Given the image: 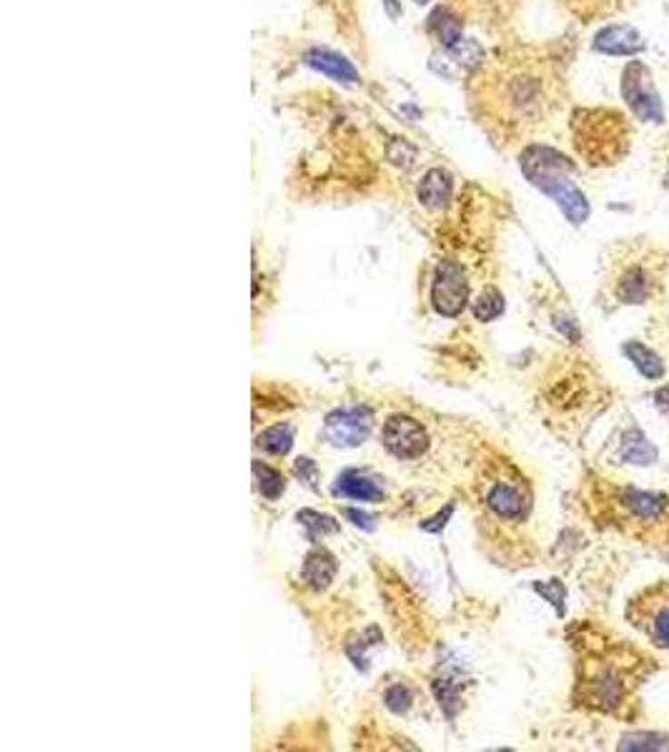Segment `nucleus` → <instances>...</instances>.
Masks as SVG:
<instances>
[{
	"label": "nucleus",
	"mask_w": 669,
	"mask_h": 752,
	"mask_svg": "<svg viewBox=\"0 0 669 752\" xmlns=\"http://www.w3.org/2000/svg\"><path fill=\"white\" fill-rule=\"evenodd\" d=\"M562 98L565 81L556 63L534 51L499 53L489 63L484 58L471 85L479 124L507 141L546 124Z\"/></svg>",
	"instance_id": "f257e3e1"
},
{
	"label": "nucleus",
	"mask_w": 669,
	"mask_h": 752,
	"mask_svg": "<svg viewBox=\"0 0 669 752\" xmlns=\"http://www.w3.org/2000/svg\"><path fill=\"white\" fill-rule=\"evenodd\" d=\"M519 163L526 181L549 199H555L556 206L565 211L566 219L575 226L585 223L589 216V201L582 193V188L576 186L575 163L565 153H559L556 148L532 143L524 148Z\"/></svg>",
	"instance_id": "f03ea898"
},
{
	"label": "nucleus",
	"mask_w": 669,
	"mask_h": 752,
	"mask_svg": "<svg viewBox=\"0 0 669 752\" xmlns=\"http://www.w3.org/2000/svg\"><path fill=\"white\" fill-rule=\"evenodd\" d=\"M572 143L589 166H615L629 153L632 125L627 115L615 108H576Z\"/></svg>",
	"instance_id": "7ed1b4c3"
},
{
	"label": "nucleus",
	"mask_w": 669,
	"mask_h": 752,
	"mask_svg": "<svg viewBox=\"0 0 669 752\" xmlns=\"http://www.w3.org/2000/svg\"><path fill=\"white\" fill-rule=\"evenodd\" d=\"M622 98L627 101L629 111L637 115L639 121H652L662 124L664 111L659 101L657 88L652 81V71L642 61H629L622 71Z\"/></svg>",
	"instance_id": "20e7f679"
},
{
	"label": "nucleus",
	"mask_w": 669,
	"mask_h": 752,
	"mask_svg": "<svg viewBox=\"0 0 669 752\" xmlns=\"http://www.w3.org/2000/svg\"><path fill=\"white\" fill-rule=\"evenodd\" d=\"M629 619L657 648L669 649V587H654L635 599L629 607Z\"/></svg>",
	"instance_id": "39448f33"
},
{
	"label": "nucleus",
	"mask_w": 669,
	"mask_h": 752,
	"mask_svg": "<svg viewBox=\"0 0 669 752\" xmlns=\"http://www.w3.org/2000/svg\"><path fill=\"white\" fill-rule=\"evenodd\" d=\"M469 302V282L459 263L441 262L434 272L431 283V303L441 316H459Z\"/></svg>",
	"instance_id": "423d86ee"
},
{
	"label": "nucleus",
	"mask_w": 669,
	"mask_h": 752,
	"mask_svg": "<svg viewBox=\"0 0 669 752\" xmlns=\"http://www.w3.org/2000/svg\"><path fill=\"white\" fill-rule=\"evenodd\" d=\"M374 427V414L367 407L336 409L326 417L324 437L334 447H359L364 444Z\"/></svg>",
	"instance_id": "0eeeda50"
},
{
	"label": "nucleus",
	"mask_w": 669,
	"mask_h": 752,
	"mask_svg": "<svg viewBox=\"0 0 669 752\" xmlns=\"http://www.w3.org/2000/svg\"><path fill=\"white\" fill-rule=\"evenodd\" d=\"M384 447L391 457L397 460H418L424 451L429 450V434L418 424L417 419L407 414H397L384 424Z\"/></svg>",
	"instance_id": "6e6552de"
},
{
	"label": "nucleus",
	"mask_w": 669,
	"mask_h": 752,
	"mask_svg": "<svg viewBox=\"0 0 669 752\" xmlns=\"http://www.w3.org/2000/svg\"><path fill=\"white\" fill-rule=\"evenodd\" d=\"M652 269L642 259L622 263L615 282V293L622 303H644L652 292Z\"/></svg>",
	"instance_id": "1a4fd4ad"
},
{
	"label": "nucleus",
	"mask_w": 669,
	"mask_h": 752,
	"mask_svg": "<svg viewBox=\"0 0 669 752\" xmlns=\"http://www.w3.org/2000/svg\"><path fill=\"white\" fill-rule=\"evenodd\" d=\"M647 48L644 38L639 35L637 28L632 25H606L595 35V51L605 53V55H637Z\"/></svg>",
	"instance_id": "9d476101"
},
{
	"label": "nucleus",
	"mask_w": 669,
	"mask_h": 752,
	"mask_svg": "<svg viewBox=\"0 0 669 752\" xmlns=\"http://www.w3.org/2000/svg\"><path fill=\"white\" fill-rule=\"evenodd\" d=\"M303 63L309 68H314L316 74L326 75V78H331L336 84H361V75L354 68V63L346 61L341 53L329 51V48H311V51L303 55Z\"/></svg>",
	"instance_id": "9b49d317"
},
{
	"label": "nucleus",
	"mask_w": 669,
	"mask_h": 752,
	"mask_svg": "<svg viewBox=\"0 0 669 752\" xmlns=\"http://www.w3.org/2000/svg\"><path fill=\"white\" fill-rule=\"evenodd\" d=\"M334 494L336 497H344V500L356 501H381L384 490L377 480H371L367 474L354 470L341 471L334 481Z\"/></svg>",
	"instance_id": "f8f14e48"
},
{
	"label": "nucleus",
	"mask_w": 669,
	"mask_h": 752,
	"mask_svg": "<svg viewBox=\"0 0 669 752\" xmlns=\"http://www.w3.org/2000/svg\"><path fill=\"white\" fill-rule=\"evenodd\" d=\"M451 191H454V181L449 173L444 168H429L418 183V201L427 209L439 211L451 201Z\"/></svg>",
	"instance_id": "ddd939ff"
},
{
	"label": "nucleus",
	"mask_w": 669,
	"mask_h": 752,
	"mask_svg": "<svg viewBox=\"0 0 669 752\" xmlns=\"http://www.w3.org/2000/svg\"><path fill=\"white\" fill-rule=\"evenodd\" d=\"M301 577L303 582L311 587V589H316V592L326 589L336 577L334 554L326 552V549H314V552L306 557V562H303Z\"/></svg>",
	"instance_id": "4468645a"
},
{
	"label": "nucleus",
	"mask_w": 669,
	"mask_h": 752,
	"mask_svg": "<svg viewBox=\"0 0 669 752\" xmlns=\"http://www.w3.org/2000/svg\"><path fill=\"white\" fill-rule=\"evenodd\" d=\"M489 507L492 512H497L504 519H522L529 512V501L524 497L522 491L517 487H509V484H497L492 491H489Z\"/></svg>",
	"instance_id": "2eb2a0df"
},
{
	"label": "nucleus",
	"mask_w": 669,
	"mask_h": 752,
	"mask_svg": "<svg viewBox=\"0 0 669 752\" xmlns=\"http://www.w3.org/2000/svg\"><path fill=\"white\" fill-rule=\"evenodd\" d=\"M625 354L632 359V364L637 366L642 376H647V379H662V376H664V364H662L659 356L644 344L629 341V344H625Z\"/></svg>",
	"instance_id": "dca6fc26"
},
{
	"label": "nucleus",
	"mask_w": 669,
	"mask_h": 752,
	"mask_svg": "<svg viewBox=\"0 0 669 752\" xmlns=\"http://www.w3.org/2000/svg\"><path fill=\"white\" fill-rule=\"evenodd\" d=\"M256 444H259L263 451L273 454V457H283V454H289L293 447L291 427H289V424H276V427L266 429L263 434H259Z\"/></svg>",
	"instance_id": "f3484780"
},
{
	"label": "nucleus",
	"mask_w": 669,
	"mask_h": 752,
	"mask_svg": "<svg viewBox=\"0 0 669 752\" xmlns=\"http://www.w3.org/2000/svg\"><path fill=\"white\" fill-rule=\"evenodd\" d=\"M253 477H256V487L261 491V497L266 500H279L286 490V480L281 477V471L266 467L261 461H253Z\"/></svg>",
	"instance_id": "a211bd4d"
},
{
	"label": "nucleus",
	"mask_w": 669,
	"mask_h": 752,
	"mask_svg": "<svg viewBox=\"0 0 669 752\" xmlns=\"http://www.w3.org/2000/svg\"><path fill=\"white\" fill-rule=\"evenodd\" d=\"M622 454H625V460L632 461V464H652V461L657 460V450L649 444L647 439H644V434L637 431V429L629 431L627 437H625Z\"/></svg>",
	"instance_id": "6ab92c4d"
},
{
	"label": "nucleus",
	"mask_w": 669,
	"mask_h": 752,
	"mask_svg": "<svg viewBox=\"0 0 669 752\" xmlns=\"http://www.w3.org/2000/svg\"><path fill=\"white\" fill-rule=\"evenodd\" d=\"M296 519L301 522V527H306V532H309L311 539H316L319 534L324 537V534L339 532V524L329 514H319L314 510H301V512L296 514Z\"/></svg>",
	"instance_id": "aec40b11"
},
{
	"label": "nucleus",
	"mask_w": 669,
	"mask_h": 752,
	"mask_svg": "<svg viewBox=\"0 0 669 752\" xmlns=\"http://www.w3.org/2000/svg\"><path fill=\"white\" fill-rule=\"evenodd\" d=\"M504 313V296L497 289H487L481 292V296L474 302V316L479 322H494L497 316Z\"/></svg>",
	"instance_id": "412c9836"
},
{
	"label": "nucleus",
	"mask_w": 669,
	"mask_h": 752,
	"mask_svg": "<svg viewBox=\"0 0 669 752\" xmlns=\"http://www.w3.org/2000/svg\"><path fill=\"white\" fill-rule=\"evenodd\" d=\"M384 702H387V707L394 712V715H404V712H408V707H411L414 695H411V689H408L407 685H394V688L387 689Z\"/></svg>",
	"instance_id": "4be33fe9"
},
{
	"label": "nucleus",
	"mask_w": 669,
	"mask_h": 752,
	"mask_svg": "<svg viewBox=\"0 0 669 752\" xmlns=\"http://www.w3.org/2000/svg\"><path fill=\"white\" fill-rule=\"evenodd\" d=\"M622 747L627 750H662L664 747V737L659 735H652V732H637V735H627L622 740Z\"/></svg>",
	"instance_id": "5701e85b"
},
{
	"label": "nucleus",
	"mask_w": 669,
	"mask_h": 752,
	"mask_svg": "<svg viewBox=\"0 0 669 752\" xmlns=\"http://www.w3.org/2000/svg\"><path fill=\"white\" fill-rule=\"evenodd\" d=\"M565 3H569V8L572 11H576L579 15H592V13L596 11H615L622 0H565Z\"/></svg>",
	"instance_id": "b1692460"
},
{
	"label": "nucleus",
	"mask_w": 669,
	"mask_h": 752,
	"mask_svg": "<svg viewBox=\"0 0 669 752\" xmlns=\"http://www.w3.org/2000/svg\"><path fill=\"white\" fill-rule=\"evenodd\" d=\"M534 589L539 592L542 597H546L552 605L556 607V612H562V602H565V585L562 582H546V585H534Z\"/></svg>",
	"instance_id": "393cba45"
},
{
	"label": "nucleus",
	"mask_w": 669,
	"mask_h": 752,
	"mask_svg": "<svg viewBox=\"0 0 669 752\" xmlns=\"http://www.w3.org/2000/svg\"><path fill=\"white\" fill-rule=\"evenodd\" d=\"M434 689H437V698H439V705L447 710V715H454V707L451 705H457L459 702V698H457V689L451 688L449 682H434Z\"/></svg>",
	"instance_id": "a878e982"
},
{
	"label": "nucleus",
	"mask_w": 669,
	"mask_h": 752,
	"mask_svg": "<svg viewBox=\"0 0 669 752\" xmlns=\"http://www.w3.org/2000/svg\"><path fill=\"white\" fill-rule=\"evenodd\" d=\"M293 471L301 477V481H306V487H311V490H316V477H319V471H316V464L309 457H301V460H296V464H293Z\"/></svg>",
	"instance_id": "bb28decb"
},
{
	"label": "nucleus",
	"mask_w": 669,
	"mask_h": 752,
	"mask_svg": "<svg viewBox=\"0 0 669 752\" xmlns=\"http://www.w3.org/2000/svg\"><path fill=\"white\" fill-rule=\"evenodd\" d=\"M451 512H454V507H447V510H444V512L441 514H437V517H434V519H429V522H424L421 524V529H424V532H441V529H444V527H447V519H449L451 517Z\"/></svg>",
	"instance_id": "cd10ccee"
},
{
	"label": "nucleus",
	"mask_w": 669,
	"mask_h": 752,
	"mask_svg": "<svg viewBox=\"0 0 669 752\" xmlns=\"http://www.w3.org/2000/svg\"><path fill=\"white\" fill-rule=\"evenodd\" d=\"M344 514H346V519H351L356 527H361V529H369V532L374 529V519H371L369 514L359 512V510H346Z\"/></svg>",
	"instance_id": "c85d7f7f"
},
{
	"label": "nucleus",
	"mask_w": 669,
	"mask_h": 752,
	"mask_svg": "<svg viewBox=\"0 0 669 752\" xmlns=\"http://www.w3.org/2000/svg\"><path fill=\"white\" fill-rule=\"evenodd\" d=\"M657 407L662 409V411H664V414H667L669 417V387L667 389H659L657 391Z\"/></svg>",
	"instance_id": "c756f323"
},
{
	"label": "nucleus",
	"mask_w": 669,
	"mask_h": 752,
	"mask_svg": "<svg viewBox=\"0 0 669 752\" xmlns=\"http://www.w3.org/2000/svg\"><path fill=\"white\" fill-rule=\"evenodd\" d=\"M381 3H384V8H387V13L391 18H398V15H401V5H398L397 0H381Z\"/></svg>",
	"instance_id": "7c9ffc66"
},
{
	"label": "nucleus",
	"mask_w": 669,
	"mask_h": 752,
	"mask_svg": "<svg viewBox=\"0 0 669 752\" xmlns=\"http://www.w3.org/2000/svg\"><path fill=\"white\" fill-rule=\"evenodd\" d=\"M664 186L669 188V173H667V178H664Z\"/></svg>",
	"instance_id": "2f4dec72"
},
{
	"label": "nucleus",
	"mask_w": 669,
	"mask_h": 752,
	"mask_svg": "<svg viewBox=\"0 0 669 752\" xmlns=\"http://www.w3.org/2000/svg\"><path fill=\"white\" fill-rule=\"evenodd\" d=\"M417 3H418V5H421V3H429V0H417Z\"/></svg>",
	"instance_id": "473e14b6"
}]
</instances>
